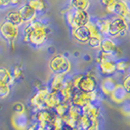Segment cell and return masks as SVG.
I'll return each mask as SVG.
<instances>
[{"instance_id":"cell-1","label":"cell","mask_w":130,"mask_h":130,"mask_svg":"<svg viewBox=\"0 0 130 130\" xmlns=\"http://www.w3.org/2000/svg\"><path fill=\"white\" fill-rule=\"evenodd\" d=\"M23 40L34 48H40L47 42L51 32L47 22L43 18H37L29 24L24 25Z\"/></svg>"},{"instance_id":"cell-2","label":"cell","mask_w":130,"mask_h":130,"mask_svg":"<svg viewBox=\"0 0 130 130\" xmlns=\"http://www.w3.org/2000/svg\"><path fill=\"white\" fill-rule=\"evenodd\" d=\"M72 79L76 90L82 92H92L97 90L99 87L98 79L96 75H92L90 73H77L72 75Z\"/></svg>"},{"instance_id":"cell-3","label":"cell","mask_w":130,"mask_h":130,"mask_svg":"<svg viewBox=\"0 0 130 130\" xmlns=\"http://www.w3.org/2000/svg\"><path fill=\"white\" fill-rule=\"evenodd\" d=\"M128 33H130L129 23L124 19L123 17H119V16H116V15L111 16L108 36L117 39L125 37Z\"/></svg>"},{"instance_id":"cell-4","label":"cell","mask_w":130,"mask_h":130,"mask_svg":"<svg viewBox=\"0 0 130 130\" xmlns=\"http://www.w3.org/2000/svg\"><path fill=\"white\" fill-rule=\"evenodd\" d=\"M49 69L53 74H69L72 70V64L65 54H56L49 61Z\"/></svg>"},{"instance_id":"cell-5","label":"cell","mask_w":130,"mask_h":130,"mask_svg":"<svg viewBox=\"0 0 130 130\" xmlns=\"http://www.w3.org/2000/svg\"><path fill=\"white\" fill-rule=\"evenodd\" d=\"M20 27L13 24L4 21L0 24V36L7 41L9 44L13 45L17 38L19 37Z\"/></svg>"},{"instance_id":"cell-6","label":"cell","mask_w":130,"mask_h":130,"mask_svg":"<svg viewBox=\"0 0 130 130\" xmlns=\"http://www.w3.org/2000/svg\"><path fill=\"white\" fill-rule=\"evenodd\" d=\"M48 93H49V87L46 86L44 88L36 90V92L33 94V96L30 98L29 105L34 111H39V110L46 109L45 101Z\"/></svg>"},{"instance_id":"cell-7","label":"cell","mask_w":130,"mask_h":130,"mask_svg":"<svg viewBox=\"0 0 130 130\" xmlns=\"http://www.w3.org/2000/svg\"><path fill=\"white\" fill-rule=\"evenodd\" d=\"M92 16L88 11H81V10H73L72 14V24L70 25L71 29L77 28L81 26H86L88 23L91 21Z\"/></svg>"},{"instance_id":"cell-8","label":"cell","mask_w":130,"mask_h":130,"mask_svg":"<svg viewBox=\"0 0 130 130\" xmlns=\"http://www.w3.org/2000/svg\"><path fill=\"white\" fill-rule=\"evenodd\" d=\"M55 116H56V113L54 112V111L49 110V109H43V110H39V111H34L32 122H37L39 124L48 126V128H49V124L52 122Z\"/></svg>"},{"instance_id":"cell-9","label":"cell","mask_w":130,"mask_h":130,"mask_svg":"<svg viewBox=\"0 0 130 130\" xmlns=\"http://www.w3.org/2000/svg\"><path fill=\"white\" fill-rule=\"evenodd\" d=\"M98 74L103 77H112L117 74L116 61L111 58L102 62L98 65Z\"/></svg>"},{"instance_id":"cell-10","label":"cell","mask_w":130,"mask_h":130,"mask_svg":"<svg viewBox=\"0 0 130 130\" xmlns=\"http://www.w3.org/2000/svg\"><path fill=\"white\" fill-rule=\"evenodd\" d=\"M81 113H82L81 112V108H78V107L71 105V107L69 109V111L66 113L64 117H62L63 120H64L65 125L71 127V128L76 127L78 118L81 116Z\"/></svg>"},{"instance_id":"cell-11","label":"cell","mask_w":130,"mask_h":130,"mask_svg":"<svg viewBox=\"0 0 130 130\" xmlns=\"http://www.w3.org/2000/svg\"><path fill=\"white\" fill-rule=\"evenodd\" d=\"M17 10L19 11V13L21 15V17H22L23 21H24L25 25L29 24V23H31L33 21H35L39 17V15L36 13V11L27 2L19 6Z\"/></svg>"},{"instance_id":"cell-12","label":"cell","mask_w":130,"mask_h":130,"mask_svg":"<svg viewBox=\"0 0 130 130\" xmlns=\"http://www.w3.org/2000/svg\"><path fill=\"white\" fill-rule=\"evenodd\" d=\"M117 49H118V46H117V39L112 38L111 36H104L102 38L101 45H100L99 50H101L106 55L110 56L112 59V56L116 54Z\"/></svg>"},{"instance_id":"cell-13","label":"cell","mask_w":130,"mask_h":130,"mask_svg":"<svg viewBox=\"0 0 130 130\" xmlns=\"http://www.w3.org/2000/svg\"><path fill=\"white\" fill-rule=\"evenodd\" d=\"M11 121H12V126L16 130H26L28 127V125L30 124L29 117L26 112H24V113H15L14 112Z\"/></svg>"},{"instance_id":"cell-14","label":"cell","mask_w":130,"mask_h":130,"mask_svg":"<svg viewBox=\"0 0 130 130\" xmlns=\"http://www.w3.org/2000/svg\"><path fill=\"white\" fill-rule=\"evenodd\" d=\"M118 82L116 81V79L112 77H104L102 79V81L99 84V90L100 92L104 95V96H111L113 89L116 88V86Z\"/></svg>"},{"instance_id":"cell-15","label":"cell","mask_w":130,"mask_h":130,"mask_svg":"<svg viewBox=\"0 0 130 130\" xmlns=\"http://www.w3.org/2000/svg\"><path fill=\"white\" fill-rule=\"evenodd\" d=\"M68 77V74H60V73H54L51 77V80L48 84L49 91L51 92H59L63 86Z\"/></svg>"},{"instance_id":"cell-16","label":"cell","mask_w":130,"mask_h":130,"mask_svg":"<svg viewBox=\"0 0 130 130\" xmlns=\"http://www.w3.org/2000/svg\"><path fill=\"white\" fill-rule=\"evenodd\" d=\"M81 112L90 117L91 119H99L101 117V108L100 104L97 103H89L81 108Z\"/></svg>"},{"instance_id":"cell-17","label":"cell","mask_w":130,"mask_h":130,"mask_svg":"<svg viewBox=\"0 0 130 130\" xmlns=\"http://www.w3.org/2000/svg\"><path fill=\"white\" fill-rule=\"evenodd\" d=\"M72 37L80 44H87L88 40L90 38V32L87 28V26H81L77 28L72 29Z\"/></svg>"},{"instance_id":"cell-18","label":"cell","mask_w":130,"mask_h":130,"mask_svg":"<svg viewBox=\"0 0 130 130\" xmlns=\"http://www.w3.org/2000/svg\"><path fill=\"white\" fill-rule=\"evenodd\" d=\"M110 97L111 98V100H112L115 103H117V104H121V103H124V102L129 98V96H128L126 90L124 89V87L122 86V84H121V83H117V86H116V88L113 89V91H112V93L111 94Z\"/></svg>"},{"instance_id":"cell-19","label":"cell","mask_w":130,"mask_h":130,"mask_svg":"<svg viewBox=\"0 0 130 130\" xmlns=\"http://www.w3.org/2000/svg\"><path fill=\"white\" fill-rule=\"evenodd\" d=\"M130 13V7L128 0H117L115 15L125 18Z\"/></svg>"},{"instance_id":"cell-20","label":"cell","mask_w":130,"mask_h":130,"mask_svg":"<svg viewBox=\"0 0 130 130\" xmlns=\"http://www.w3.org/2000/svg\"><path fill=\"white\" fill-rule=\"evenodd\" d=\"M61 102H63V101H62V99H61V96H60L59 92L49 91L47 97H46V101H45L46 109L54 110Z\"/></svg>"},{"instance_id":"cell-21","label":"cell","mask_w":130,"mask_h":130,"mask_svg":"<svg viewBox=\"0 0 130 130\" xmlns=\"http://www.w3.org/2000/svg\"><path fill=\"white\" fill-rule=\"evenodd\" d=\"M5 21L13 24L15 26H19V27L25 25V23H24V21L22 19V17H21L18 10H10V11H8L6 15H5Z\"/></svg>"},{"instance_id":"cell-22","label":"cell","mask_w":130,"mask_h":130,"mask_svg":"<svg viewBox=\"0 0 130 130\" xmlns=\"http://www.w3.org/2000/svg\"><path fill=\"white\" fill-rule=\"evenodd\" d=\"M0 81L1 82H5L7 84L13 86L15 84V79L13 77V74L12 72L9 68L4 67V66H1L0 67Z\"/></svg>"},{"instance_id":"cell-23","label":"cell","mask_w":130,"mask_h":130,"mask_svg":"<svg viewBox=\"0 0 130 130\" xmlns=\"http://www.w3.org/2000/svg\"><path fill=\"white\" fill-rule=\"evenodd\" d=\"M94 19H95V23H96L101 34L103 36H108L110 23H111V17L110 18H94Z\"/></svg>"},{"instance_id":"cell-24","label":"cell","mask_w":130,"mask_h":130,"mask_svg":"<svg viewBox=\"0 0 130 130\" xmlns=\"http://www.w3.org/2000/svg\"><path fill=\"white\" fill-rule=\"evenodd\" d=\"M69 5L73 10L88 11L91 6V0H70Z\"/></svg>"},{"instance_id":"cell-25","label":"cell","mask_w":130,"mask_h":130,"mask_svg":"<svg viewBox=\"0 0 130 130\" xmlns=\"http://www.w3.org/2000/svg\"><path fill=\"white\" fill-rule=\"evenodd\" d=\"M27 3L36 11V13L38 15H42L45 13L48 7L46 0H27Z\"/></svg>"},{"instance_id":"cell-26","label":"cell","mask_w":130,"mask_h":130,"mask_svg":"<svg viewBox=\"0 0 130 130\" xmlns=\"http://www.w3.org/2000/svg\"><path fill=\"white\" fill-rule=\"evenodd\" d=\"M116 68H117V73L125 74L128 73L130 71V62L126 59H118L116 61Z\"/></svg>"},{"instance_id":"cell-27","label":"cell","mask_w":130,"mask_h":130,"mask_svg":"<svg viewBox=\"0 0 130 130\" xmlns=\"http://www.w3.org/2000/svg\"><path fill=\"white\" fill-rule=\"evenodd\" d=\"M70 107H71V103H69V102H61L53 111H54V112H55L58 117H63L66 113L69 111Z\"/></svg>"},{"instance_id":"cell-28","label":"cell","mask_w":130,"mask_h":130,"mask_svg":"<svg viewBox=\"0 0 130 130\" xmlns=\"http://www.w3.org/2000/svg\"><path fill=\"white\" fill-rule=\"evenodd\" d=\"M92 121H93V119H91L90 117H88L87 116L83 115V113H81V116L78 118L76 127H78L80 130H86L90 126V124L92 123Z\"/></svg>"},{"instance_id":"cell-29","label":"cell","mask_w":130,"mask_h":130,"mask_svg":"<svg viewBox=\"0 0 130 130\" xmlns=\"http://www.w3.org/2000/svg\"><path fill=\"white\" fill-rule=\"evenodd\" d=\"M11 72L13 74V77L15 79V81L20 80L21 78L24 77V69L21 65H15L11 69Z\"/></svg>"},{"instance_id":"cell-30","label":"cell","mask_w":130,"mask_h":130,"mask_svg":"<svg viewBox=\"0 0 130 130\" xmlns=\"http://www.w3.org/2000/svg\"><path fill=\"white\" fill-rule=\"evenodd\" d=\"M11 85L0 81V99H6L11 93Z\"/></svg>"},{"instance_id":"cell-31","label":"cell","mask_w":130,"mask_h":130,"mask_svg":"<svg viewBox=\"0 0 130 130\" xmlns=\"http://www.w3.org/2000/svg\"><path fill=\"white\" fill-rule=\"evenodd\" d=\"M102 38H103V37H90L89 40H88V42H87V44H88V46H89L91 49L99 50L100 45H101Z\"/></svg>"},{"instance_id":"cell-32","label":"cell","mask_w":130,"mask_h":130,"mask_svg":"<svg viewBox=\"0 0 130 130\" xmlns=\"http://www.w3.org/2000/svg\"><path fill=\"white\" fill-rule=\"evenodd\" d=\"M120 83L122 84V86L124 87V89H125L126 92H127L128 96L130 97V72L123 74L122 80H121Z\"/></svg>"},{"instance_id":"cell-33","label":"cell","mask_w":130,"mask_h":130,"mask_svg":"<svg viewBox=\"0 0 130 130\" xmlns=\"http://www.w3.org/2000/svg\"><path fill=\"white\" fill-rule=\"evenodd\" d=\"M13 111L15 113H24V112H26V108L24 103L17 102V103L14 104Z\"/></svg>"},{"instance_id":"cell-34","label":"cell","mask_w":130,"mask_h":130,"mask_svg":"<svg viewBox=\"0 0 130 130\" xmlns=\"http://www.w3.org/2000/svg\"><path fill=\"white\" fill-rule=\"evenodd\" d=\"M110 58H111L110 56L106 55V54L102 52L101 50H98L97 54H96V57H95V60H96L97 65H99V64H101L102 62H104V61H106V60H108V59H110Z\"/></svg>"},{"instance_id":"cell-35","label":"cell","mask_w":130,"mask_h":130,"mask_svg":"<svg viewBox=\"0 0 130 130\" xmlns=\"http://www.w3.org/2000/svg\"><path fill=\"white\" fill-rule=\"evenodd\" d=\"M86 130H100V121H99V119H93L90 126Z\"/></svg>"},{"instance_id":"cell-36","label":"cell","mask_w":130,"mask_h":130,"mask_svg":"<svg viewBox=\"0 0 130 130\" xmlns=\"http://www.w3.org/2000/svg\"><path fill=\"white\" fill-rule=\"evenodd\" d=\"M11 7H19L24 3H26L27 0H9Z\"/></svg>"},{"instance_id":"cell-37","label":"cell","mask_w":130,"mask_h":130,"mask_svg":"<svg viewBox=\"0 0 130 130\" xmlns=\"http://www.w3.org/2000/svg\"><path fill=\"white\" fill-rule=\"evenodd\" d=\"M11 7L9 0H0V10H5Z\"/></svg>"},{"instance_id":"cell-38","label":"cell","mask_w":130,"mask_h":130,"mask_svg":"<svg viewBox=\"0 0 130 130\" xmlns=\"http://www.w3.org/2000/svg\"><path fill=\"white\" fill-rule=\"evenodd\" d=\"M26 130H37V123H36V122H32V123H30Z\"/></svg>"},{"instance_id":"cell-39","label":"cell","mask_w":130,"mask_h":130,"mask_svg":"<svg viewBox=\"0 0 130 130\" xmlns=\"http://www.w3.org/2000/svg\"><path fill=\"white\" fill-rule=\"evenodd\" d=\"M100 1V3L103 5V6H106L109 2H111V1H113V0H99Z\"/></svg>"},{"instance_id":"cell-40","label":"cell","mask_w":130,"mask_h":130,"mask_svg":"<svg viewBox=\"0 0 130 130\" xmlns=\"http://www.w3.org/2000/svg\"><path fill=\"white\" fill-rule=\"evenodd\" d=\"M129 31H130V23H129Z\"/></svg>"},{"instance_id":"cell-41","label":"cell","mask_w":130,"mask_h":130,"mask_svg":"<svg viewBox=\"0 0 130 130\" xmlns=\"http://www.w3.org/2000/svg\"><path fill=\"white\" fill-rule=\"evenodd\" d=\"M129 72H130V71H129Z\"/></svg>"}]
</instances>
